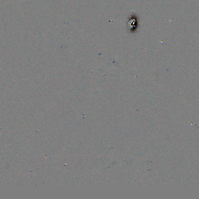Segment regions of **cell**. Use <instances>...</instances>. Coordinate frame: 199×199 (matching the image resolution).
Returning <instances> with one entry per match:
<instances>
[]
</instances>
